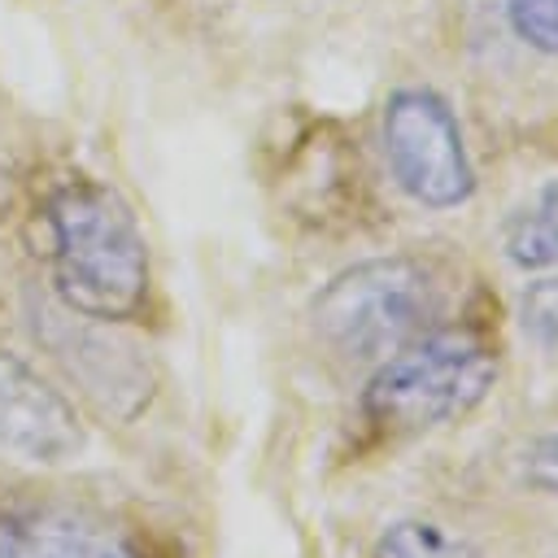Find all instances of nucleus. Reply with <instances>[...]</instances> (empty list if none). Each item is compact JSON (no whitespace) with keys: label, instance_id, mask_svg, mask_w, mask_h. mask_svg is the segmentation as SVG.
Returning a JSON list of instances; mask_svg holds the SVG:
<instances>
[{"label":"nucleus","instance_id":"1","mask_svg":"<svg viewBox=\"0 0 558 558\" xmlns=\"http://www.w3.org/2000/svg\"><path fill=\"white\" fill-rule=\"evenodd\" d=\"M61 296L96 318L131 314L148 292V248L135 214L100 183H70L48 205Z\"/></svg>","mask_w":558,"mask_h":558},{"label":"nucleus","instance_id":"2","mask_svg":"<svg viewBox=\"0 0 558 558\" xmlns=\"http://www.w3.org/2000/svg\"><path fill=\"white\" fill-rule=\"evenodd\" d=\"M497 384V353L466 327H436L388 353L366 392L362 410L375 427L414 436L466 418Z\"/></svg>","mask_w":558,"mask_h":558},{"label":"nucleus","instance_id":"3","mask_svg":"<svg viewBox=\"0 0 558 558\" xmlns=\"http://www.w3.org/2000/svg\"><path fill=\"white\" fill-rule=\"evenodd\" d=\"M436 283L414 257H375L340 270L310 305L318 340L349 362H384L432 331Z\"/></svg>","mask_w":558,"mask_h":558},{"label":"nucleus","instance_id":"4","mask_svg":"<svg viewBox=\"0 0 558 558\" xmlns=\"http://www.w3.org/2000/svg\"><path fill=\"white\" fill-rule=\"evenodd\" d=\"M384 157L397 187L427 209H453L475 192L458 118L436 92L405 87L384 105Z\"/></svg>","mask_w":558,"mask_h":558},{"label":"nucleus","instance_id":"5","mask_svg":"<svg viewBox=\"0 0 558 558\" xmlns=\"http://www.w3.org/2000/svg\"><path fill=\"white\" fill-rule=\"evenodd\" d=\"M0 445L26 462H65L83 445L70 401L13 357H0Z\"/></svg>","mask_w":558,"mask_h":558},{"label":"nucleus","instance_id":"6","mask_svg":"<svg viewBox=\"0 0 558 558\" xmlns=\"http://www.w3.org/2000/svg\"><path fill=\"white\" fill-rule=\"evenodd\" d=\"M0 558H135L113 532L74 519H31L0 532Z\"/></svg>","mask_w":558,"mask_h":558},{"label":"nucleus","instance_id":"7","mask_svg":"<svg viewBox=\"0 0 558 558\" xmlns=\"http://www.w3.org/2000/svg\"><path fill=\"white\" fill-rule=\"evenodd\" d=\"M506 257L523 270L558 266V179L541 187L536 205L514 214L506 227Z\"/></svg>","mask_w":558,"mask_h":558},{"label":"nucleus","instance_id":"8","mask_svg":"<svg viewBox=\"0 0 558 558\" xmlns=\"http://www.w3.org/2000/svg\"><path fill=\"white\" fill-rule=\"evenodd\" d=\"M375 558H475V549L432 519H401L375 541Z\"/></svg>","mask_w":558,"mask_h":558},{"label":"nucleus","instance_id":"9","mask_svg":"<svg viewBox=\"0 0 558 558\" xmlns=\"http://www.w3.org/2000/svg\"><path fill=\"white\" fill-rule=\"evenodd\" d=\"M519 323H523V336L541 353L558 357V275L527 283V292L519 301Z\"/></svg>","mask_w":558,"mask_h":558},{"label":"nucleus","instance_id":"10","mask_svg":"<svg viewBox=\"0 0 558 558\" xmlns=\"http://www.w3.org/2000/svg\"><path fill=\"white\" fill-rule=\"evenodd\" d=\"M506 17L527 48L558 57V0H506Z\"/></svg>","mask_w":558,"mask_h":558},{"label":"nucleus","instance_id":"11","mask_svg":"<svg viewBox=\"0 0 558 558\" xmlns=\"http://www.w3.org/2000/svg\"><path fill=\"white\" fill-rule=\"evenodd\" d=\"M523 480L549 497H558V432L541 436L523 449Z\"/></svg>","mask_w":558,"mask_h":558}]
</instances>
